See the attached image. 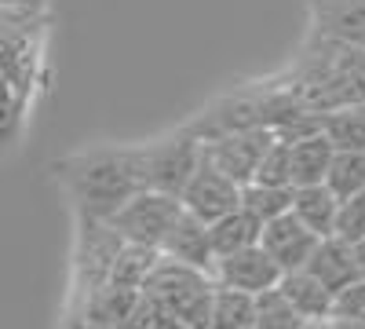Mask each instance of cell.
I'll return each instance as SVG.
<instances>
[{"label":"cell","instance_id":"21","mask_svg":"<svg viewBox=\"0 0 365 329\" xmlns=\"http://www.w3.org/2000/svg\"><path fill=\"white\" fill-rule=\"evenodd\" d=\"M256 300H259V311H256V325H252V329H299L303 322H307V318H303V315L285 300V296H282L278 285L267 289V293H259Z\"/></svg>","mask_w":365,"mask_h":329},{"label":"cell","instance_id":"22","mask_svg":"<svg viewBox=\"0 0 365 329\" xmlns=\"http://www.w3.org/2000/svg\"><path fill=\"white\" fill-rule=\"evenodd\" d=\"M256 179H259V183H274V187H296L292 183V139L278 136L270 143V151L259 161Z\"/></svg>","mask_w":365,"mask_h":329},{"label":"cell","instance_id":"25","mask_svg":"<svg viewBox=\"0 0 365 329\" xmlns=\"http://www.w3.org/2000/svg\"><path fill=\"white\" fill-rule=\"evenodd\" d=\"M44 8H48V0H4L8 19H37Z\"/></svg>","mask_w":365,"mask_h":329},{"label":"cell","instance_id":"14","mask_svg":"<svg viewBox=\"0 0 365 329\" xmlns=\"http://www.w3.org/2000/svg\"><path fill=\"white\" fill-rule=\"evenodd\" d=\"M332 158H336V143L325 136V128L292 139V183L296 187L325 183Z\"/></svg>","mask_w":365,"mask_h":329},{"label":"cell","instance_id":"28","mask_svg":"<svg viewBox=\"0 0 365 329\" xmlns=\"http://www.w3.org/2000/svg\"><path fill=\"white\" fill-rule=\"evenodd\" d=\"M299 329H329V322H303Z\"/></svg>","mask_w":365,"mask_h":329},{"label":"cell","instance_id":"15","mask_svg":"<svg viewBox=\"0 0 365 329\" xmlns=\"http://www.w3.org/2000/svg\"><path fill=\"white\" fill-rule=\"evenodd\" d=\"M292 213L307 223L314 234H332L336 231V216H340V194L329 183H311V187H296V201Z\"/></svg>","mask_w":365,"mask_h":329},{"label":"cell","instance_id":"20","mask_svg":"<svg viewBox=\"0 0 365 329\" xmlns=\"http://www.w3.org/2000/svg\"><path fill=\"white\" fill-rule=\"evenodd\" d=\"M325 136L336 143V151H365V106H347L325 113Z\"/></svg>","mask_w":365,"mask_h":329},{"label":"cell","instance_id":"18","mask_svg":"<svg viewBox=\"0 0 365 329\" xmlns=\"http://www.w3.org/2000/svg\"><path fill=\"white\" fill-rule=\"evenodd\" d=\"M292 201H296V187H274V183H259V179L241 187V205L256 213L263 223L292 213Z\"/></svg>","mask_w":365,"mask_h":329},{"label":"cell","instance_id":"13","mask_svg":"<svg viewBox=\"0 0 365 329\" xmlns=\"http://www.w3.org/2000/svg\"><path fill=\"white\" fill-rule=\"evenodd\" d=\"M307 271L318 275L332 293L347 289L351 282L361 278L358 256H354V242H347V238H340V234H325L318 242V249H314V256L307 260Z\"/></svg>","mask_w":365,"mask_h":329},{"label":"cell","instance_id":"16","mask_svg":"<svg viewBox=\"0 0 365 329\" xmlns=\"http://www.w3.org/2000/svg\"><path fill=\"white\" fill-rule=\"evenodd\" d=\"M212 227V246H216V256H230L237 249H249L263 242V220L256 213H249L245 205L234 208V213L220 216Z\"/></svg>","mask_w":365,"mask_h":329},{"label":"cell","instance_id":"11","mask_svg":"<svg viewBox=\"0 0 365 329\" xmlns=\"http://www.w3.org/2000/svg\"><path fill=\"white\" fill-rule=\"evenodd\" d=\"M311 34L365 48V0H307Z\"/></svg>","mask_w":365,"mask_h":329},{"label":"cell","instance_id":"24","mask_svg":"<svg viewBox=\"0 0 365 329\" xmlns=\"http://www.w3.org/2000/svg\"><path fill=\"white\" fill-rule=\"evenodd\" d=\"M332 318H358L365 322V278L351 282L347 289L336 293V311H332Z\"/></svg>","mask_w":365,"mask_h":329},{"label":"cell","instance_id":"6","mask_svg":"<svg viewBox=\"0 0 365 329\" xmlns=\"http://www.w3.org/2000/svg\"><path fill=\"white\" fill-rule=\"evenodd\" d=\"M278 139L274 128H245V132H227L216 139H205L201 143V154L212 168H220L223 176L237 179L241 187L252 183L263 154L270 151V143Z\"/></svg>","mask_w":365,"mask_h":329},{"label":"cell","instance_id":"2","mask_svg":"<svg viewBox=\"0 0 365 329\" xmlns=\"http://www.w3.org/2000/svg\"><path fill=\"white\" fill-rule=\"evenodd\" d=\"M55 183L81 216L110 220L128 198L146 191L139 146H88L51 165Z\"/></svg>","mask_w":365,"mask_h":329},{"label":"cell","instance_id":"17","mask_svg":"<svg viewBox=\"0 0 365 329\" xmlns=\"http://www.w3.org/2000/svg\"><path fill=\"white\" fill-rule=\"evenodd\" d=\"M256 311H259V300L252 293H241L234 285H220L216 282L208 329H252L256 325Z\"/></svg>","mask_w":365,"mask_h":329},{"label":"cell","instance_id":"7","mask_svg":"<svg viewBox=\"0 0 365 329\" xmlns=\"http://www.w3.org/2000/svg\"><path fill=\"white\" fill-rule=\"evenodd\" d=\"M282 267L278 260H274L263 246H249V249H237L230 256H220L216 267H212V278H216L220 285H234L241 293H267L282 282Z\"/></svg>","mask_w":365,"mask_h":329},{"label":"cell","instance_id":"12","mask_svg":"<svg viewBox=\"0 0 365 329\" xmlns=\"http://www.w3.org/2000/svg\"><path fill=\"white\" fill-rule=\"evenodd\" d=\"M278 289L307 322H329L332 311H336V293H332L318 275H311L307 267H299V271H285Z\"/></svg>","mask_w":365,"mask_h":329},{"label":"cell","instance_id":"3","mask_svg":"<svg viewBox=\"0 0 365 329\" xmlns=\"http://www.w3.org/2000/svg\"><path fill=\"white\" fill-rule=\"evenodd\" d=\"M201 139L194 136L190 125L175 128L165 139L154 143H139V161H143V183L150 191H165L182 198L187 183L194 179V172L201 168Z\"/></svg>","mask_w":365,"mask_h":329},{"label":"cell","instance_id":"19","mask_svg":"<svg viewBox=\"0 0 365 329\" xmlns=\"http://www.w3.org/2000/svg\"><path fill=\"white\" fill-rule=\"evenodd\" d=\"M325 183L340 194V201L361 194L365 191V151H336Z\"/></svg>","mask_w":365,"mask_h":329},{"label":"cell","instance_id":"9","mask_svg":"<svg viewBox=\"0 0 365 329\" xmlns=\"http://www.w3.org/2000/svg\"><path fill=\"white\" fill-rule=\"evenodd\" d=\"M318 242H322V234H314L296 213H285L278 220L263 223V242L259 246L278 260L282 271H299V267H307V260L314 256Z\"/></svg>","mask_w":365,"mask_h":329},{"label":"cell","instance_id":"23","mask_svg":"<svg viewBox=\"0 0 365 329\" xmlns=\"http://www.w3.org/2000/svg\"><path fill=\"white\" fill-rule=\"evenodd\" d=\"M332 234L347 238V242H361L365 238V191L340 201V216H336V231Z\"/></svg>","mask_w":365,"mask_h":329},{"label":"cell","instance_id":"10","mask_svg":"<svg viewBox=\"0 0 365 329\" xmlns=\"http://www.w3.org/2000/svg\"><path fill=\"white\" fill-rule=\"evenodd\" d=\"M161 256H168L175 263H187V267H197L205 275H212V267L220 260L216 246H212V227L201 216L187 213V208H182L179 220L172 223L165 246H161Z\"/></svg>","mask_w":365,"mask_h":329},{"label":"cell","instance_id":"8","mask_svg":"<svg viewBox=\"0 0 365 329\" xmlns=\"http://www.w3.org/2000/svg\"><path fill=\"white\" fill-rule=\"evenodd\" d=\"M182 208L194 216H201L205 223H216L220 216L241 208V183L230 176H223L220 168H212L201 158V168L194 172V179L182 191Z\"/></svg>","mask_w":365,"mask_h":329},{"label":"cell","instance_id":"26","mask_svg":"<svg viewBox=\"0 0 365 329\" xmlns=\"http://www.w3.org/2000/svg\"><path fill=\"white\" fill-rule=\"evenodd\" d=\"M329 329H365V322H358V318H329Z\"/></svg>","mask_w":365,"mask_h":329},{"label":"cell","instance_id":"27","mask_svg":"<svg viewBox=\"0 0 365 329\" xmlns=\"http://www.w3.org/2000/svg\"><path fill=\"white\" fill-rule=\"evenodd\" d=\"M354 256H358V271L365 278V238H361V242H354Z\"/></svg>","mask_w":365,"mask_h":329},{"label":"cell","instance_id":"4","mask_svg":"<svg viewBox=\"0 0 365 329\" xmlns=\"http://www.w3.org/2000/svg\"><path fill=\"white\" fill-rule=\"evenodd\" d=\"M77 220V238H73V293L77 300L91 296L96 289H103L117 267V256L128 242L117 234V227L110 220H99V216H81L73 213Z\"/></svg>","mask_w":365,"mask_h":329},{"label":"cell","instance_id":"1","mask_svg":"<svg viewBox=\"0 0 365 329\" xmlns=\"http://www.w3.org/2000/svg\"><path fill=\"white\" fill-rule=\"evenodd\" d=\"M270 84L292 92L314 113H336L347 106H365V48L311 34L292 66Z\"/></svg>","mask_w":365,"mask_h":329},{"label":"cell","instance_id":"5","mask_svg":"<svg viewBox=\"0 0 365 329\" xmlns=\"http://www.w3.org/2000/svg\"><path fill=\"white\" fill-rule=\"evenodd\" d=\"M182 213V198L165 194V191H139L135 198H128L125 205L110 216V223L117 227V234L132 246H146V249H161L165 238L172 231V223Z\"/></svg>","mask_w":365,"mask_h":329}]
</instances>
